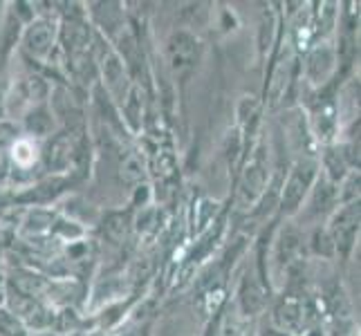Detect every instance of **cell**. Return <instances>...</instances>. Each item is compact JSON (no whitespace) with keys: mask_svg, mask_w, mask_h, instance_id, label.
Listing matches in <instances>:
<instances>
[{"mask_svg":"<svg viewBox=\"0 0 361 336\" xmlns=\"http://www.w3.org/2000/svg\"><path fill=\"white\" fill-rule=\"evenodd\" d=\"M314 178V166L312 164H305V166H298L292 178L288 182V186H285V195H283V204L288 209H296V204L303 200V195L307 191L310 182H312Z\"/></svg>","mask_w":361,"mask_h":336,"instance_id":"cell-1","label":"cell"},{"mask_svg":"<svg viewBox=\"0 0 361 336\" xmlns=\"http://www.w3.org/2000/svg\"><path fill=\"white\" fill-rule=\"evenodd\" d=\"M357 222H359V209L355 206L343 209L337 216V220H334V240H337L341 249H348L353 244L357 233Z\"/></svg>","mask_w":361,"mask_h":336,"instance_id":"cell-2","label":"cell"},{"mask_svg":"<svg viewBox=\"0 0 361 336\" xmlns=\"http://www.w3.org/2000/svg\"><path fill=\"white\" fill-rule=\"evenodd\" d=\"M52 36H54V30L49 27L45 20H39L27 30V34H25V43H27V47L34 54H45L47 47L52 45Z\"/></svg>","mask_w":361,"mask_h":336,"instance_id":"cell-3","label":"cell"},{"mask_svg":"<svg viewBox=\"0 0 361 336\" xmlns=\"http://www.w3.org/2000/svg\"><path fill=\"white\" fill-rule=\"evenodd\" d=\"M279 323L283 328H288L290 332H298L301 325L305 323V316H303V305L298 301H285L281 307H279Z\"/></svg>","mask_w":361,"mask_h":336,"instance_id":"cell-4","label":"cell"},{"mask_svg":"<svg viewBox=\"0 0 361 336\" xmlns=\"http://www.w3.org/2000/svg\"><path fill=\"white\" fill-rule=\"evenodd\" d=\"M70 157H72V142L70 137H61V139L54 142V146L49 148V166L54 168H66L70 164Z\"/></svg>","mask_w":361,"mask_h":336,"instance_id":"cell-5","label":"cell"},{"mask_svg":"<svg viewBox=\"0 0 361 336\" xmlns=\"http://www.w3.org/2000/svg\"><path fill=\"white\" fill-rule=\"evenodd\" d=\"M0 334L3 336H23V328L16 321V316H11L7 312H0Z\"/></svg>","mask_w":361,"mask_h":336,"instance_id":"cell-6","label":"cell"},{"mask_svg":"<svg viewBox=\"0 0 361 336\" xmlns=\"http://www.w3.org/2000/svg\"><path fill=\"white\" fill-rule=\"evenodd\" d=\"M142 175H144L142 164H140V161H137L135 157H128V159H126V164H123V168H121V178L133 184V182H137V180H142Z\"/></svg>","mask_w":361,"mask_h":336,"instance_id":"cell-7","label":"cell"},{"mask_svg":"<svg viewBox=\"0 0 361 336\" xmlns=\"http://www.w3.org/2000/svg\"><path fill=\"white\" fill-rule=\"evenodd\" d=\"M49 128H52V119H49L43 110H41V112H36V115L30 117V130L39 132V135H45Z\"/></svg>","mask_w":361,"mask_h":336,"instance_id":"cell-8","label":"cell"},{"mask_svg":"<svg viewBox=\"0 0 361 336\" xmlns=\"http://www.w3.org/2000/svg\"><path fill=\"white\" fill-rule=\"evenodd\" d=\"M27 153H36V151H34V148H32L27 142H18L16 148H14V159L18 161V164H23V166H30L36 157H32V155H27Z\"/></svg>","mask_w":361,"mask_h":336,"instance_id":"cell-9","label":"cell"},{"mask_svg":"<svg viewBox=\"0 0 361 336\" xmlns=\"http://www.w3.org/2000/svg\"><path fill=\"white\" fill-rule=\"evenodd\" d=\"M108 233H110V238H115V240H119L121 235L126 233V220H123V216H115L113 220H110Z\"/></svg>","mask_w":361,"mask_h":336,"instance_id":"cell-10","label":"cell"}]
</instances>
